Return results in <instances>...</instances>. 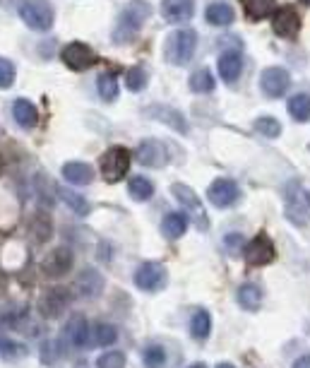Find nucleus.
Returning a JSON list of instances; mask_svg holds the SVG:
<instances>
[{"instance_id":"nucleus-39","label":"nucleus","mask_w":310,"mask_h":368,"mask_svg":"<svg viewBox=\"0 0 310 368\" xmlns=\"http://www.w3.org/2000/svg\"><path fill=\"white\" fill-rule=\"evenodd\" d=\"M97 368H126V354L123 352H106L97 359Z\"/></svg>"},{"instance_id":"nucleus-29","label":"nucleus","mask_w":310,"mask_h":368,"mask_svg":"<svg viewBox=\"0 0 310 368\" xmlns=\"http://www.w3.org/2000/svg\"><path fill=\"white\" fill-rule=\"evenodd\" d=\"M274 5H277V0H243L248 20H255V22H260L264 17L272 15Z\"/></svg>"},{"instance_id":"nucleus-41","label":"nucleus","mask_w":310,"mask_h":368,"mask_svg":"<svg viewBox=\"0 0 310 368\" xmlns=\"http://www.w3.org/2000/svg\"><path fill=\"white\" fill-rule=\"evenodd\" d=\"M13 82H15V65H13V60L0 58V89L13 87Z\"/></svg>"},{"instance_id":"nucleus-18","label":"nucleus","mask_w":310,"mask_h":368,"mask_svg":"<svg viewBox=\"0 0 310 368\" xmlns=\"http://www.w3.org/2000/svg\"><path fill=\"white\" fill-rule=\"evenodd\" d=\"M75 289H77V294H80L82 298L92 301V298L101 296V291H104V277H101L99 270L87 268V270H82L80 277H77Z\"/></svg>"},{"instance_id":"nucleus-20","label":"nucleus","mask_w":310,"mask_h":368,"mask_svg":"<svg viewBox=\"0 0 310 368\" xmlns=\"http://www.w3.org/2000/svg\"><path fill=\"white\" fill-rule=\"evenodd\" d=\"M147 116L166 123L168 128L178 130V133H183V135L188 133V121H185V116L178 109H171V106H151V109L147 111Z\"/></svg>"},{"instance_id":"nucleus-44","label":"nucleus","mask_w":310,"mask_h":368,"mask_svg":"<svg viewBox=\"0 0 310 368\" xmlns=\"http://www.w3.org/2000/svg\"><path fill=\"white\" fill-rule=\"evenodd\" d=\"M217 368H236L234 364H227V361H224V364H217Z\"/></svg>"},{"instance_id":"nucleus-8","label":"nucleus","mask_w":310,"mask_h":368,"mask_svg":"<svg viewBox=\"0 0 310 368\" xmlns=\"http://www.w3.org/2000/svg\"><path fill=\"white\" fill-rule=\"evenodd\" d=\"M171 192H173V197H176L180 205H183L190 214H193L197 226H200L202 231L210 229V217H207V212H205V207H202L200 197L195 195L190 185H185V183H173V185H171Z\"/></svg>"},{"instance_id":"nucleus-24","label":"nucleus","mask_w":310,"mask_h":368,"mask_svg":"<svg viewBox=\"0 0 310 368\" xmlns=\"http://www.w3.org/2000/svg\"><path fill=\"white\" fill-rule=\"evenodd\" d=\"M205 20L210 22L212 27H229L231 22L236 20V13H234V8H231L229 3H212V5H207V10H205Z\"/></svg>"},{"instance_id":"nucleus-30","label":"nucleus","mask_w":310,"mask_h":368,"mask_svg":"<svg viewBox=\"0 0 310 368\" xmlns=\"http://www.w3.org/2000/svg\"><path fill=\"white\" fill-rule=\"evenodd\" d=\"M289 116L298 123H306L310 118V94H294L289 99Z\"/></svg>"},{"instance_id":"nucleus-19","label":"nucleus","mask_w":310,"mask_h":368,"mask_svg":"<svg viewBox=\"0 0 310 368\" xmlns=\"http://www.w3.org/2000/svg\"><path fill=\"white\" fill-rule=\"evenodd\" d=\"M219 77H222L227 84H236L241 77V70H243V55L238 51H224L219 55Z\"/></svg>"},{"instance_id":"nucleus-28","label":"nucleus","mask_w":310,"mask_h":368,"mask_svg":"<svg viewBox=\"0 0 310 368\" xmlns=\"http://www.w3.org/2000/svg\"><path fill=\"white\" fill-rule=\"evenodd\" d=\"M118 339V330L111 322H97L92 327V344L94 347H111Z\"/></svg>"},{"instance_id":"nucleus-40","label":"nucleus","mask_w":310,"mask_h":368,"mask_svg":"<svg viewBox=\"0 0 310 368\" xmlns=\"http://www.w3.org/2000/svg\"><path fill=\"white\" fill-rule=\"evenodd\" d=\"M58 359H60L58 342H55V339H46V342H43V347H41V364L53 366Z\"/></svg>"},{"instance_id":"nucleus-45","label":"nucleus","mask_w":310,"mask_h":368,"mask_svg":"<svg viewBox=\"0 0 310 368\" xmlns=\"http://www.w3.org/2000/svg\"><path fill=\"white\" fill-rule=\"evenodd\" d=\"M188 368H207V366L205 364H190Z\"/></svg>"},{"instance_id":"nucleus-6","label":"nucleus","mask_w":310,"mask_h":368,"mask_svg":"<svg viewBox=\"0 0 310 368\" xmlns=\"http://www.w3.org/2000/svg\"><path fill=\"white\" fill-rule=\"evenodd\" d=\"M135 287L142 289V291H161L163 287H166V268H163L161 263H154V260H147V263H142L137 270H135Z\"/></svg>"},{"instance_id":"nucleus-10","label":"nucleus","mask_w":310,"mask_h":368,"mask_svg":"<svg viewBox=\"0 0 310 368\" xmlns=\"http://www.w3.org/2000/svg\"><path fill=\"white\" fill-rule=\"evenodd\" d=\"M72 263H75V258H72L70 248L58 246V248H53V251L43 256L41 270H43V275L53 277V280H60V277H65L72 270Z\"/></svg>"},{"instance_id":"nucleus-14","label":"nucleus","mask_w":310,"mask_h":368,"mask_svg":"<svg viewBox=\"0 0 310 368\" xmlns=\"http://www.w3.org/2000/svg\"><path fill=\"white\" fill-rule=\"evenodd\" d=\"M272 29L281 39H296L298 32H301V17H298V13L291 8V5H286V8L274 13Z\"/></svg>"},{"instance_id":"nucleus-5","label":"nucleus","mask_w":310,"mask_h":368,"mask_svg":"<svg viewBox=\"0 0 310 368\" xmlns=\"http://www.w3.org/2000/svg\"><path fill=\"white\" fill-rule=\"evenodd\" d=\"M286 217L294 224L303 226L310 219V190L301 183H289L286 188Z\"/></svg>"},{"instance_id":"nucleus-22","label":"nucleus","mask_w":310,"mask_h":368,"mask_svg":"<svg viewBox=\"0 0 310 368\" xmlns=\"http://www.w3.org/2000/svg\"><path fill=\"white\" fill-rule=\"evenodd\" d=\"M63 178L72 185H89L94 180V169L84 162L63 164Z\"/></svg>"},{"instance_id":"nucleus-42","label":"nucleus","mask_w":310,"mask_h":368,"mask_svg":"<svg viewBox=\"0 0 310 368\" xmlns=\"http://www.w3.org/2000/svg\"><path fill=\"white\" fill-rule=\"evenodd\" d=\"M224 248L234 256V253H238V251H243L245 248V239L241 234H229L227 239H224Z\"/></svg>"},{"instance_id":"nucleus-33","label":"nucleus","mask_w":310,"mask_h":368,"mask_svg":"<svg viewBox=\"0 0 310 368\" xmlns=\"http://www.w3.org/2000/svg\"><path fill=\"white\" fill-rule=\"evenodd\" d=\"M97 89H99V96L104 101H116L118 92H121L114 72H101V75L97 77Z\"/></svg>"},{"instance_id":"nucleus-15","label":"nucleus","mask_w":310,"mask_h":368,"mask_svg":"<svg viewBox=\"0 0 310 368\" xmlns=\"http://www.w3.org/2000/svg\"><path fill=\"white\" fill-rule=\"evenodd\" d=\"M67 303H70V294H67V289L63 287H53V289H48L46 294L41 296V313H43V318H50V320H55V318H60L63 315V310L67 308Z\"/></svg>"},{"instance_id":"nucleus-38","label":"nucleus","mask_w":310,"mask_h":368,"mask_svg":"<svg viewBox=\"0 0 310 368\" xmlns=\"http://www.w3.org/2000/svg\"><path fill=\"white\" fill-rule=\"evenodd\" d=\"M126 84L130 92H142L144 84H147V72H144L142 67H130L126 75Z\"/></svg>"},{"instance_id":"nucleus-12","label":"nucleus","mask_w":310,"mask_h":368,"mask_svg":"<svg viewBox=\"0 0 310 368\" xmlns=\"http://www.w3.org/2000/svg\"><path fill=\"white\" fill-rule=\"evenodd\" d=\"M289 84H291V77L284 67H267L260 77V87H262L264 96H269V99H279V96H284L286 89H289Z\"/></svg>"},{"instance_id":"nucleus-3","label":"nucleus","mask_w":310,"mask_h":368,"mask_svg":"<svg viewBox=\"0 0 310 368\" xmlns=\"http://www.w3.org/2000/svg\"><path fill=\"white\" fill-rule=\"evenodd\" d=\"M197 48V32L195 29H178L166 41V58L173 65H185L193 60Z\"/></svg>"},{"instance_id":"nucleus-21","label":"nucleus","mask_w":310,"mask_h":368,"mask_svg":"<svg viewBox=\"0 0 310 368\" xmlns=\"http://www.w3.org/2000/svg\"><path fill=\"white\" fill-rule=\"evenodd\" d=\"M188 214L185 212H168L166 217L161 219V234L166 236L168 241H178L180 236L188 231Z\"/></svg>"},{"instance_id":"nucleus-23","label":"nucleus","mask_w":310,"mask_h":368,"mask_svg":"<svg viewBox=\"0 0 310 368\" xmlns=\"http://www.w3.org/2000/svg\"><path fill=\"white\" fill-rule=\"evenodd\" d=\"M13 116H15L17 126L25 130L36 128V123H39V109L29 99H17L13 104Z\"/></svg>"},{"instance_id":"nucleus-25","label":"nucleus","mask_w":310,"mask_h":368,"mask_svg":"<svg viewBox=\"0 0 310 368\" xmlns=\"http://www.w3.org/2000/svg\"><path fill=\"white\" fill-rule=\"evenodd\" d=\"M27 354H29V347H27L25 342L5 337L3 332H0V356H5V359H10V361H17V359H25Z\"/></svg>"},{"instance_id":"nucleus-4","label":"nucleus","mask_w":310,"mask_h":368,"mask_svg":"<svg viewBox=\"0 0 310 368\" xmlns=\"http://www.w3.org/2000/svg\"><path fill=\"white\" fill-rule=\"evenodd\" d=\"M130 171V152L126 147H111L101 157V176L106 183H118Z\"/></svg>"},{"instance_id":"nucleus-43","label":"nucleus","mask_w":310,"mask_h":368,"mask_svg":"<svg viewBox=\"0 0 310 368\" xmlns=\"http://www.w3.org/2000/svg\"><path fill=\"white\" fill-rule=\"evenodd\" d=\"M291 368H310V354L298 356V359L294 361V366H291Z\"/></svg>"},{"instance_id":"nucleus-16","label":"nucleus","mask_w":310,"mask_h":368,"mask_svg":"<svg viewBox=\"0 0 310 368\" xmlns=\"http://www.w3.org/2000/svg\"><path fill=\"white\" fill-rule=\"evenodd\" d=\"M161 15L168 25H183L195 15V0H163Z\"/></svg>"},{"instance_id":"nucleus-46","label":"nucleus","mask_w":310,"mask_h":368,"mask_svg":"<svg viewBox=\"0 0 310 368\" xmlns=\"http://www.w3.org/2000/svg\"><path fill=\"white\" fill-rule=\"evenodd\" d=\"M301 3H306V5H310V0H301Z\"/></svg>"},{"instance_id":"nucleus-13","label":"nucleus","mask_w":310,"mask_h":368,"mask_svg":"<svg viewBox=\"0 0 310 368\" xmlns=\"http://www.w3.org/2000/svg\"><path fill=\"white\" fill-rule=\"evenodd\" d=\"M137 162L142 164V166H149V169H161L166 166L168 162V152L166 147H163V143H159V140H142V143L137 145Z\"/></svg>"},{"instance_id":"nucleus-27","label":"nucleus","mask_w":310,"mask_h":368,"mask_svg":"<svg viewBox=\"0 0 310 368\" xmlns=\"http://www.w3.org/2000/svg\"><path fill=\"white\" fill-rule=\"evenodd\" d=\"M212 332V315L205 308L195 310L193 318H190V335L195 339H207Z\"/></svg>"},{"instance_id":"nucleus-47","label":"nucleus","mask_w":310,"mask_h":368,"mask_svg":"<svg viewBox=\"0 0 310 368\" xmlns=\"http://www.w3.org/2000/svg\"><path fill=\"white\" fill-rule=\"evenodd\" d=\"M77 368H87V366H82V364H77Z\"/></svg>"},{"instance_id":"nucleus-17","label":"nucleus","mask_w":310,"mask_h":368,"mask_svg":"<svg viewBox=\"0 0 310 368\" xmlns=\"http://www.w3.org/2000/svg\"><path fill=\"white\" fill-rule=\"evenodd\" d=\"M65 337H67V342L72 344L75 349H84V347H89V339H92V330H89V322L84 315L80 313H75V315H70V320L65 322Z\"/></svg>"},{"instance_id":"nucleus-7","label":"nucleus","mask_w":310,"mask_h":368,"mask_svg":"<svg viewBox=\"0 0 310 368\" xmlns=\"http://www.w3.org/2000/svg\"><path fill=\"white\" fill-rule=\"evenodd\" d=\"M243 256H245V263L252 265V268H264V265L274 263V258H277V248H274V243L269 241V236L260 234L252 241L245 243Z\"/></svg>"},{"instance_id":"nucleus-34","label":"nucleus","mask_w":310,"mask_h":368,"mask_svg":"<svg viewBox=\"0 0 310 368\" xmlns=\"http://www.w3.org/2000/svg\"><path fill=\"white\" fill-rule=\"evenodd\" d=\"M190 89L197 94H210L214 89V75L212 70H207V67H200V70H195L193 75H190Z\"/></svg>"},{"instance_id":"nucleus-2","label":"nucleus","mask_w":310,"mask_h":368,"mask_svg":"<svg viewBox=\"0 0 310 368\" xmlns=\"http://www.w3.org/2000/svg\"><path fill=\"white\" fill-rule=\"evenodd\" d=\"M17 13L34 32H48L53 27V5L48 0H22Z\"/></svg>"},{"instance_id":"nucleus-31","label":"nucleus","mask_w":310,"mask_h":368,"mask_svg":"<svg viewBox=\"0 0 310 368\" xmlns=\"http://www.w3.org/2000/svg\"><path fill=\"white\" fill-rule=\"evenodd\" d=\"M236 296H238L241 308H245V310H257V308H260L262 294H260V289H257L255 284H241Z\"/></svg>"},{"instance_id":"nucleus-32","label":"nucleus","mask_w":310,"mask_h":368,"mask_svg":"<svg viewBox=\"0 0 310 368\" xmlns=\"http://www.w3.org/2000/svg\"><path fill=\"white\" fill-rule=\"evenodd\" d=\"M58 195L63 197V202L67 207L72 209L75 214H80V217H84V214H89V202L84 200V197L80 195V192H75V190H70V188H58Z\"/></svg>"},{"instance_id":"nucleus-26","label":"nucleus","mask_w":310,"mask_h":368,"mask_svg":"<svg viewBox=\"0 0 310 368\" xmlns=\"http://www.w3.org/2000/svg\"><path fill=\"white\" fill-rule=\"evenodd\" d=\"M128 192H130L133 200L144 202L154 195V183H151L147 176H133L128 180Z\"/></svg>"},{"instance_id":"nucleus-37","label":"nucleus","mask_w":310,"mask_h":368,"mask_svg":"<svg viewBox=\"0 0 310 368\" xmlns=\"http://www.w3.org/2000/svg\"><path fill=\"white\" fill-rule=\"evenodd\" d=\"M255 130L260 135H264V138H279L281 135V123L277 121V118L272 116H262L255 121Z\"/></svg>"},{"instance_id":"nucleus-11","label":"nucleus","mask_w":310,"mask_h":368,"mask_svg":"<svg viewBox=\"0 0 310 368\" xmlns=\"http://www.w3.org/2000/svg\"><path fill=\"white\" fill-rule=\"evenodd\" d=\"M207 197H210V202L214 207L227 209L241 197L238 183H236V180H231V178H217L210 185V188H207Z\"/></svg>"},{"instance_id":"nucleus-9","label":"nucleus","mask_w":310,"mask_h":368,"mask_svg":"<svg viewBox=\"0 0 310 368\" xmlns=\"http://www.w3.org/2000/svg\"><path fill=\"white\" fill-rule=\"evenodd\" d=\"M60 58H63V63L75 72H82L97 63V53L82 41L67 44V46L60 51Z\"/></svg>"},{"instance_id":"nucleus-35","label":"nucleus","mask_w":310,"mask_h":368,"mask_svg":"<svg viewBox=\"0 0 310 368\" xmlns=\"http://www.w3.org/2000/svg\"><path fill=\"white\" fill-rule=\"evenodd\" d=\"M142 364L144 368H163L166 366V349L161 344H147L142 349Z\"/></svg>"},{"instance_id":"nucleus-1","label":"nucleus","mask_w":310,"mask_h":368,"mask_svg":"<svg viewBox=\"0 0 310 368\" xmlns=\"http://www.w3.org/2000/svg\"><path fill=\"white\" fill-rule=\"evenodd\" d=\"M151 15V5L147 0H130V3L123 8L121 17L116 22V32H114V41L116 44H128L137 37L140 27L147 22V17Z\"/></svg>"},{"instance_id":"nucleus-36","label":"nucleus","mask_w":310,"mask_h":368,"mask_svg":"<svg viewBox=\"0 0 310 368\" xmlns=\"http://www.w3.org/2000/svg\"><path fill=\"white\" fill-rule=\"evenodd\" d=\"M27 320H29V310L27 308H13V310H5L3 313V325L13 327V330H25Z\"/></svg>"}]
</instances>
